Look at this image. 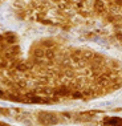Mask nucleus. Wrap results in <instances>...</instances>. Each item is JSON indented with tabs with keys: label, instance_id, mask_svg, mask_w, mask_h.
Here are the masks:
<instances>
[{
	"label": "nucleus",
	"instance_id": "1",
	"mask_svg": "<svg viewBox=\"0 0 122 126\" xmlns=\"http://www.w3.org/2000/svg\"><path fill=\"white\" fill-rule=\"evenodd\" d=\"M40 121L44 122L45 125H55L57 124V117H55L53 114H46V113H43L41 117H40Z\"/></svg>",
	"mask_w": 122,
	"mask_h": 126
},
{
	"label": "nucleus",
	"instance_id": "2",
	"mask_svg": "<svg viewBox=\"0 0 122 126\" xmlns=\"http://www.w3.org/2000/svg\"><path fill=\"white\" fill-rule=\"evenodd\" d=\"M104 124L106 125V126H121L122 120L116 118V117H111V118H106V120L104 121Z\"/></svg>",
	"mask_w": 122,
	"mask_h": 126
}]
</instances>
